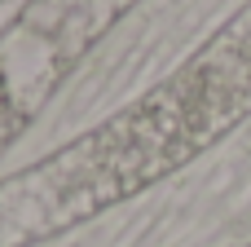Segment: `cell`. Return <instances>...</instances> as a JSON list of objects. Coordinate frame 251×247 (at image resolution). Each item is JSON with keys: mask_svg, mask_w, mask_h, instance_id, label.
Segmentation results:
<instances>
[{"mask_svg": "<svg viewBox=\"0 0 251 247\" xmlns=\"http://www.w3.org/2000/svg\"><path fill=\"white\" fill-rule=\"evenodd\" d=\"M137 0H26L0 31V155Z\"/></svg>", "mask_w": 251, "mask_h": 247, "instance_id": "6da1fadb", "label": "cell"}, {"mask_svg": "<svg viewBox=\"0 0 251 247\" xmlns=\"http://www.w3.org/2000/svg\"><path fill=\"white\" fill-rule=\"evenodd\" d=\"M247 247H251V243H247Z\"/></svg>", "mask_w": 251, "mask_h": 247, "instance_id": "7a4b0ae2", "label": "cell"}]
</instances>
